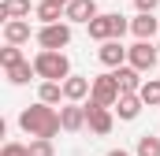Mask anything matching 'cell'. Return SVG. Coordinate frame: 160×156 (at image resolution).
Wrapping results in <instances>:
<instances>
[{"instance_id":"obj_18","label":"cell","mask_w":160,"mask_h":156,"mask_svg":"<svg viewBox=\"0 0 160 156\" xmlns=\"http://www.w3.org/2000/svg\"><path fill=\"white\" fill-rule=\"evenodd\" d=\"M60 97H63V82H41V89H38V100L41 104H60Z\"/></svg>"},{"instance_id":"obj_27","label":"cell","mask_w":160,"mask_h":156,"mask_svg":"<svg viewBox=\"0 0 160 156\" xmlns=\"http://www.w3.org/2000/svg\"><path fill=\"white\" fill-rule=\"evenodd\" d=\"M63 4H71V0H63Z\"/></svg>"},{"instance_id":"obj_25","label":"cell","mask_w":160,"mask_h":156,"mask_svg":"<svg viewBox=\"0 0 160 156\" xmlns=\"http://www.w3.org/2000/svg\"><path fill=\"white\" fill-rule=\"evenodd\" d=\"M134 4H138V11H142V15H153V7H157L160 0H134Z\"/></svg>"},{"instance_id":"obj_3","label":"cell","mask_w":160,"mask_h":156,"mask_svg":"<svg viewBox=\"0 0 160 156\" xmlns=\"http://www.w3.org/2000/svg\"><path fill=\"white\" fill-rule=\"evenodd\" d=\"M127 30H130V22H127L123 15H97V19L89 22V37L101 41V45H104V41H119Z\"/></svg>"},{"instance_id":"obj_14","label":"cell","mask_w":160,"mask_h":156,"mask_svg":"<svg viewBox=\"0 0 160 156\" xmlns=\"http://www.w3.org/2000/svg\"><path fill=\"white\" fill-rule=\"evenodd\" d=\"M67 11V4L63 0H41L38 4V19L45 22V26H52V22H60V15Z\"/></svg>"},{"instance_id":"obj_5","label":"cell","mask_w":160,"mask_h":156,"mask_svg":"<svg viewBox=\"0 0 160 156\" xmlns=\"http://www.w3.org/2000/svg\"><path fill=\"white\" fill-rule=\"evenodd\" d=\"M38 45L45 52H60L71 45V26L67 22H52V26H41L38 30Z\"/></svg>"},{"instance_id":"obj_12","label":"cell","mask_w":160,"mask_h":156,"mask_svg":"<svg viewBox=\"0 0 160 156\" xmlns=\"http://www.w3.org/2000/svg\"><path fill=\"white\" fill-rule=\"evenodd\" d=\"M112 75H116V82H119L123 93H142V85H145V82H142V71H134L130 63L119 67V71H112Z\"/></svg>"},{"instance_id":"obj_19","label":"cell","mask_w":160,"mask_h":156,"mask_svg":"<svg viewBox=\"0 0 160 156\" xmlns=\"http://www.w3.org/2000/svg\"><path fill=\"white\" fill-rule=\"evenodd\" d=\"M30 75H38V71H34V63H26V60H22L19 67H11V71H8V82H11V85H26Z\"/></svg>"},{"instance_id":"obj_15","label":"cell","mask_w":160,"mask_h":156,"mask_svg":"<svg viewBox=\"0 0 160 156\" xmlns=\"http://www.w3.org/2000/svg\"><path fill=\"white\" fill-rule=\"evenodd\" d=\"M130 30H134V37H138V41H153V34L160 30V22L153 19V15H138V19L130 22Z\"/></svg>"},{"instance_id":"obj_17","label":"cell","mask_w":160,"mask_h":156,"mask_svg":"<svg viewBox=\"0 0 160 156\" xmlns=\"http://www.w3.org/2000/svg\"><path fill=\"white\" fill-rule=\"evenodd\" d=\"M0 11H4L8 22H15V19H30V0H4Z\"/></svg>"},{"instance_id":"obj_20","label":"cell","mask_w":160,"mask_h":156,"mask_svg":"<svg viewBox=\"0 0 160 156\" xmlns=\"http://www.w3.org/2000/svg\"><path fill=\"white\" fill-rule=\"evenodd\" d=\"M138 97H142V104H160V78H149Z\"/></svg>"},{"instance_id":"obj_16","label":"cell","mask_w":160,"mask_h":156,"mask_svg":"<svg viewBox=\"0 0 160 156\" xmlns=\"http://www.w3.org/2000/svg\"><path fill=\"white\" fill-rule=\"evenodd\" d=\"M116 112H119V119H138V112H142V97H138V93H123L119 104H116Z\"/></svg>"},{"instance_id":"obj_1","label":"cell","mask_w":160,"mask_h":156,"mask_svg":"<svg viewBox=\"0 0 160 156\" xmlns=\"http://www.w3.org/2000/svg\"><path fill=\"white\" fill-rule=\"evenodd\" d=\"M19 126L30 134V138H45V141H52L60 130H63V123H60V112L56 108H48V104H34V108H22V115H19Z\"/></svg>"},{"instance_id":"obj_13","label":"cell","mask_w":160,"mask_h":156,"mask_svg":"<svg viewBox=\"0 0 160 156\" xmlns=\"http://www.w3.org/2000/svg\"><path fill=\"white\" fill-rule=\"evenodd\" d=\"M4 41H8V45H15V48H19V45H26V41H30V22H26V19L4 22Z\"/></svg>"},{"instance_id":"obj_2","label":"cell","mask_w":160,"mask_h":156,"mask_svg":"<svg viewBox=\"0 0 160 156\" xmlns=\"http://www.w3.org/2000/svg\"><path fill=\"white\" fill-rule=\"evenodd\" d=\"M34 71H38V78H45V82H67V78H71V60H67L63 52H45V48H41L38 56H34Z\"/></svg>"},{"instance_id":"obj_6","label":"cell","mask_w":160,"mask_h":156,"mask_svg":"<svg viewBox=\"0 0 160 156\" xmlns=\"http://www.w3.org/2000/svg\"><path fill=\"white\" fill-rule=\"evenodd\" d=\"M157 60H160V56H157V48H153V41H138V45L130 48V56H127V63H130L134 71H142V75L153 71Z\"/></svg>"},{"instance_id":"obj_26","label":"cell","mask_w":160,"mask_h":156,"mask_svg":"<svg viewBox=\"0 0 160 156\" xmlns=\"http://www.w3.org/2000/svg\"><path fill=\"white\" fill-rule=\"evenodd\" d=\"M108 156H130V153H127V149H112Z\"/></svg>"},{"instance_id":"obj_11","label":"cell","mask_w":160,"mask_h":156,"mask_svg":"<svg viewBox=\"0 0 160 156\" xmlns=\"http://www.w3.org/2000/svg\"><path fill=\"white\" fill-rule=\"evenodd\" d=\"M60 123H63L67 134H78L82 126H86V104H67V108H60Z\"/></svg>"},{"instance_id":"obj_21","label":"cell","mask_w":160,"mask_h":156,"mask_svg":"<svg viewBox=\"0 0 160 156\" xmlns=\"http://www.w3.org/2000/svg\"><path fill=\"white\" fill-rule=\"evenodd\" d=\"M0 63H4V71H11V67L22 63V52H19L15 45H8V48H0Z\"/></svg>"},{"instance_id":"obj_10","label":"cell","mask_w":160,"mask_h":156,"mask_svg":"<svg viewBox=\"0 0 160 156\" xmlns=\"http://www.w3.org/2000/svg\"><path fill=\"white\" fill-rule=\"evenodd\" d=\"M86 93H93V82L89 78H82V75H71L67 82H63V100L67 104H78Z\"/></svg>"},{"instance_id":"obj_22","label":"cell","mask_w":160,"mask_h":156,"mask_svg":"<svg viewBox=\"0 0 160 156\" xmlns=\"http://www.w3.org/2000/svg\"><path fill=\"white\" fill-rule=\"evenodd\" d=\"M138 156H160V138H138Z\"/></svg>"},{"instance_id":"obj_7","label":"cell","mask_w":160,"mask_h":156,"mask_svg":"<svg viewBox=\"0 0 160 156\" xmlns=\"http://www.w3.org/2000/svg\"><path fill=\"white\" fill-rule=\"evenodd\" d=\"M86 126H89L93 134H101V138H104V134H112V112L89 100V104H86Z\"/></svg>"},{"instance_id":"obj_9","label":"cell","mask_w":160,"mask_h":156,"mask_svg":"<svg viewBox=\"0 0 160 156\" xmlns=\"http://www.w3.org/2000/svg\"><path fill=\"white\" fill-rule=\"evenodd\" d=\"M97 56H101V63H104V67H112V71H119V67H123V60L130 56V48H123L119 41H104V45L97 48Z\"/></svg>"},{"instance_id":"obj_23","label":"cell","mask_w":160,"mask_h":156,"mask_svg":"<svg viewBox=\"0 0 160 156\" xmlns=\"http://www.w3.org/2000/svg\"><path fill=\"white\" fill-rule=\"evenodd\" d=\"M52 141H45V138H30V156H52Z\"/></svg>"},{"instance_id":"obj_8","label":"cell","mask_w":160,"mask_h":156,"mask_svg":"<svg viewBox=\"0 0 160 156\" xmlns=\"http://www.w3.org/2000/svg\"><path fill=\"white\" fill-rule=\"evenodd\" d=\"M63 19H67V22H86V26H89V22L97 19V0H71L67 11H63Z\"/></svg>"},{"instance_id":"obj_24","label":"cell","mask_w":160,"mask_h":156,"mask_svg":"<svg viewBox=\"0 0 160 156\" xmlns=\"http://www.w3.org/2000/svg\"><path fill=\"white\" fill-rule=\"evenodd\" d=\"M0 156H30V145H19V141H8V145L0 149Z\"/></svg>"},{"instance_id":"obj_4","label":"cell","mask_w":160,"mask_h":156,"mask_svg":"<svg viewBox=\"0 0 160 156\" xmlns=\"http://www.w3.org/2000/svg\"><path fill=\"white\" fill-rule=\"evenodd\" d=\"M123 97L119 82H116V75H97L93 78V93H89V100L93 104H101V108H116Z\"/></svg>"}]
</instances>
